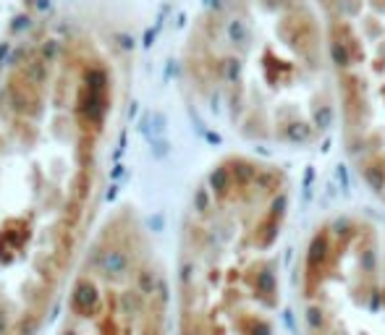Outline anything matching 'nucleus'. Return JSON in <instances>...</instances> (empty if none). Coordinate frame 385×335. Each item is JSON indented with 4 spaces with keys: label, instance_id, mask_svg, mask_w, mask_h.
<instances>
[{
    "label": "nucleus",
    "instance_id": "f257e3e1",
    "mask_svg": "<svg viewBox=\"0 0 385 335\" xmlns=\"http://www.w3.org/2000/svg\"><path fill=\"white\" fill-rule=\"evenodd\" d=\"M197 74L233 129L267 147H312L338 113L314 0H215Z\"/></svg>",
    "mask_w": 385,
    "mask_h": 335
},
{
    "label": "nucleus",
    "instance_id": "f03ea898",
    "mask_svg": "<svg viewBox=\"0 0 385 335\" xmlns=\"http://www.w3.org/2000/svg\"><path fill=\"white\" fill-rule=\"evenodd\" d=\"M288 181L270 163L223 160L186 223L176 335H275Z\"/></svg>",
    "mask_w": 385,
    "mask_h": 335
},
{
    "label": "nucleus",
    "instance_id": "7ed1b4c3",
    "mask_svg": "<svg viewBox=\"0 0 385 335\" xmlns=\"http://www.w3.org/2000/svg\"><path fill=\"white\" fill-rule=\"evenodd\" d=\"M299 291L307 335H385V223L359 212L320 223Z\"/></svg>",
    "mask_w": 385,
    "mask_h": 335
},
{
    "label": "nucleus",
    "instance_id": "20e7f679",
    "mask_svg": "<svg viewBox=\"0 0 385 335\" xmlns=\"http://www.w3.org/2000/svg\"><path fill=\"white\" fill-rule=\"evenodd\" d=\"M335 74L351 165L385 202V0H314Z\"/></svg>",
    "mask_w": 385,
    "mask_h": 335
},
{
    "label": "nucleus",
    "instance_id": "39448f33",
    "mask_svg": "<svg viewBox=\"0 0 385 335\" xmlns=\"http://www.w3.org/2000/svg\"><path fill=\"white\" fill-rule=\"evenodd\" d=\"M55 335H170L165 283L131 228H113L95 249Z\"/></svg>",
    "mask_w": 385,
    "mask_h": 335
}]
</instances>
